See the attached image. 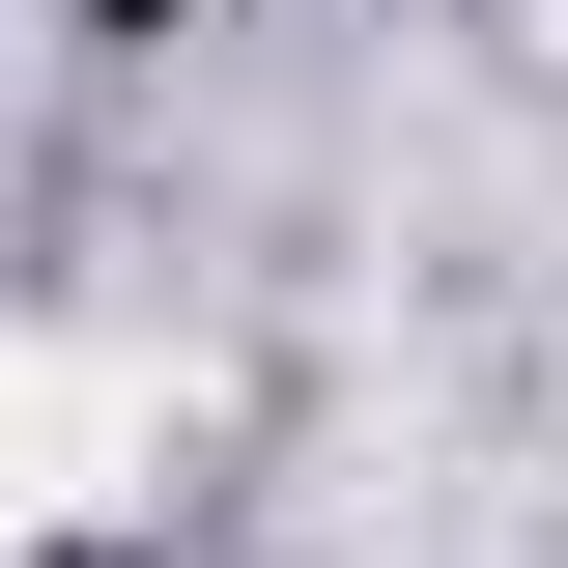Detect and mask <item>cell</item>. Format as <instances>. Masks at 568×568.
Segmentation results:
<instances>
[{
	"instance_id": "6da1fadb",
	"label": "cell",
	"mask_w": 568,
	"mask_h": 568,
	"mask_svg": "<svg viewBox=\"0 0 568 568\" xmlns=\"http://www.w3.org/2000/svg\"><path fill=\"white\" fill-rule=\"evenodd\" d=\"M114 511H171V369L0 313V540H114Z\"/></svg>"
}]
</instances>
